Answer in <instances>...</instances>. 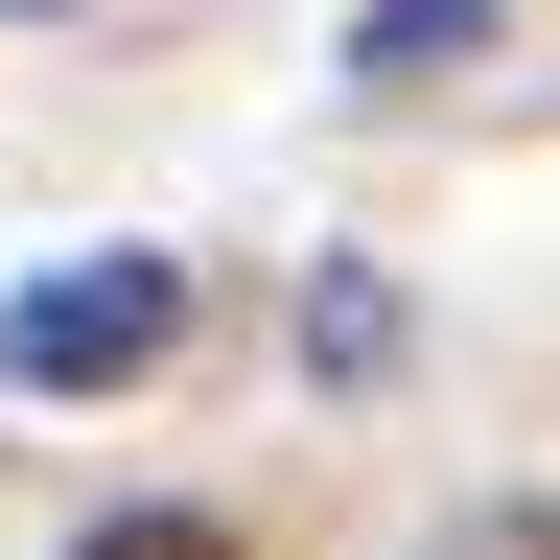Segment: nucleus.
I'll return each instance as SVG.
<instances>
[{
  "mask_svg": "<svg viewBox=\"0 0 560 560\" xmlns=\"http://www.w3.org/2000/svg\"><path fill=\"white\" fill-rule=\"evenodd\" d=\"M164 350H187V257L94 234V257H47L24 304H0V397H140Z\"/></svg>",
  "mask_w": 560,
  "mask_h": 560,
  "instance_id": "nucleus-1",
  "label": "nucleus"
},
{
  "mask_svg": "<svg viewBox=\"0 0 560 560\" xmlns=\"http://www.w3.org/2000/svg\"><path fill=\"white\" fill-rule=\"evenodd\" d=\"M350 70H374V94H444V70H490V0H374Z\"/></svg>",
  "mask_w": 560,
  "mask_h": 560,
  "instance_id": "nucleus-2",
  "label": "nucleus"
},
{
  "mask_svg": "<svg viewBox=\"0 0 560 560\" xmlns=\"http://www.w3.org/2000/svg\"><path fill=\"white\" fill-rule=\"evenodd\" d=\"M70 560H257V537H234V514H94Z\"/></svg>",
  "mask_w": 560,
  "mask_h": 560,
  "instance_id": "nucleus-3",
  "label": "nucleus"
},
{
  "mask_svg": "<svg viewBox=\"0 0 560 560\" xmlns=\"http://www.w3.org/2000/svg\"><path fill=\"white\" fill-rule=\"evenodd\" d=\"M444 560H560V537H537V514H490V537H444Z\"/></svg>",
  "mask_w": 560,
  "mask_h": 560,
  "instance_id": "nucleus-4",
  "label": "nucleus"
}]
</instances>
